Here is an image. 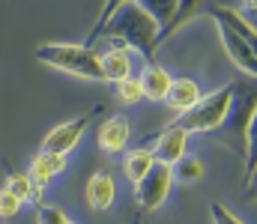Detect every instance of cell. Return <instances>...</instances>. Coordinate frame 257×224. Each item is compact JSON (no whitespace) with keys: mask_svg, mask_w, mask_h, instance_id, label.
I'll return each instance as SVG.
<instances>
[{"mask_svg":"<svg viewBox=\"0 0 257 224\" xmlns=\"http://www.w3.org/2000/svg\"><path fill=\"white\" fill-rule=\"evenodd\" d=\"M102 36H108L111 42H120V45H128V48L141 51L147 63H153L156 48H159V24H156L135 0L123 3V6L114 12V18L105 24ZM102 36H99V39H102Z\"/></svg>","mask_w":257,"mask_h":224,"instance_id":"cell-1","label":"cell"},{"mask_svg":"<svg viewBox=\"0 0 257 224\" xmlns=\"http://www.w3.org/2000/svg\"><path fill=\"white\" fill-rule=\"evenodd\" d=\"M254 111H257V81L254 78L233 81V99H230L227 117L215 129L218 132V144L227 147L233 155L245 158V135H248V123H251Z\"/></svg>","mask_w":257,"mask_h":224,"instance_id":"cell-2","label":"cell"},{"mask_svg":"<svg viewBox=\"0 0 257 224\" xmlns=\"http://www.w3.org/2000/svg\"><path fill=\"white\" fill-rule=\"evenodd\" d=\"M36 60H42L51 69L78 75L87 81H105L102 78V54L90 45H72V42H45L36 48Z\"/></svg>","mask_w":257,"mask_h":224,"instance_id":"cell-3","label":"cell"},{"mask_svg":"<svg viewBox=\"0 0 257 224\" xmlns=\"http://www.w3.org/2000/svg\"><path fill=\"white\" fill-rule=\"evenodd\" d=\"M230 99H233V81L218 87L215 93H206L200 96V102L189 108L186 114H177L174 126H180L186 135H206V132H215L224 117H227V108H230Z\"/></svg>","mask_w":257,"mask_h":224,"instance_id":"cell-4","label":"cell"},{"mask_svg":"<svg viewBox=\"0 0 257 224\" xmlns=\"http://www.w3.org/2000/svg\"><path fill=\"white\" fill-rule=\"evenodd\" d=\"M171 188H174V170H171V164L156 161V164L150 167V173H147L141 182H135V203H138V209H135V224L141 221V215L156 212V209L168 200Z\"/></svg>","mask_w":257,"mask_h":224,"instance_id":"cell-5","label":"cell"},{"mask_svg":"<svg viewBox=\"0 0 257 224\" xmlns=\"http://www.w3.org/2000/svg\"><path fill=\"white\" fill-rule=\"evenodd\" d=\"M93 117H96V111H87V114H81V117H75V120H66L60 126H54V129L48 132V138L42 141L39 152H57V155L72 152V149L78 147V141L84 138V132H87V126H90Z\"/></svg>","mask_w":257,"mask_h":224,"instance_id":"cell-6","label":"cell"},{"mask_svg":"<svg viewBox=\"0 0 257 224\" xmlns=\"http://www.w3.org/2000/svg\"><path fill=\"white\" fill-rule=\"evenodd\" d=\"M218 36H221V45H224V51H227V57H230V63L233 66H239L242 72L248 75V78H254L257 81V54L230 30V27H224V24H218Z\"/></svg>","mask_w":257,"mask_h":224,"instance_id":"cell-7","label":"cell"},{"mask_svg":"<svg viewBox=\"0 0 257 224\" xmlns=\"http://www.w3.org/2000/svg\"><path fill=\"white\" fill-rule=\"evenodd\" d=\"M206 12H209V18H212V21H218V24L230 27V30H233V33H236V36H239V39H242V42H245V45L257 54V30L245 21V18H242V15H239V12H236V9L221 6V3H209V6H206Z\"/></svg>","mask_w":257,"mask_h":224,"instance_id":"cell-8","label":"cell"},{"mask_svg":"<svg viewBox=\"0 0 257 224\" xmlns=\"http://www.w3.org/2000/svg\"><path fill=\"white\" fill-rule=\"evenodd\" d=\"M186 144H189V135L180 129V126H168L159 138H156V147H153V155L156 161H165V164H177L183 155H186Z\"/></svg>","mask_w":257,"mask_h":224,"instance_id":"cell-9","label":"cell"},{"mask_svg":"<svg viewBox=\"0 0 257 224\" xmlns=\"http://www.w3.org/2000/svg\"><path fill=\"white\" fill-rule=\"evenodd\" d=\"M128 135H132V129H128V120L126 117H120V114H114V117H108L102 126H99V132H96V141H99V149L102 152H123L128 144Z\"/></svg>","mask_w":257,"mask_h":224,"instance_id":"cell-10","label":"cell"},{"mask_svg":"<svg viewBox=\"0 0 257 224\" xmlns=\"http://www.w3.org/2000/svg\"><path fill=\"white\" fill-rule=\"evenodd\" d=\"M114 194H117V185H114V176H111L108 170H96V173L90 176V182H87V191H84L90 209H96V212L111 209Z\"/></svg>","mask_w":257,"mask_h":224,"instance_id":"cell-11","label":"cell"},{"mask_svg":"<svg viewBox=\"0 0 257 224\" xmlns=\"http://www.w3.org/2000/svg\"><path fill=\"white\" fill-rule=\"evenodd\" d=\"M63 170H66V155H57V152H36L33 161H30V167H27L33 185H39V188H45Z\"/></svg>","mask_w":257,"mask_h":224,"instance_id":"cell-12","label":"cell"},{"mask_svg":"<svg viewBox=\"0 0 257 224\" xmlns=\"http://www.w3.org/2000/svg\"><path fill=\"white\" fill-rule=\"evenodd\" d=\"M138 81H141V90H144L147 99L168 102V93H171V84H174V78L168 75V69H162L159 63H147Z\"/></svg>","mask_w":257,"mask_h":224,"instance_id":"cell-13","label":"cell"},{"mask_svg":"<svg viewBox=\"0 0 257 224\" xmlns=\"http://www.w3.org/2000/svg\"><path fill=\"white\" fill-rule=\"evenodd\" d=\"M197 102H200L197 81H192V78H174L171 93H168V105H171L177 114H186V111H189V108H194Z\"/></svg>","mask_w":257,"mask_h":224,"instance_id":"cell-14","label":"cell"},{"mask_svg":"<svg viewBox=\"0 0 257 224\" xmlns=\"http://www.w3.org/2000/svg\"><path fill=\"white\" fill-rule=\"evenodd\" d=\"M128 75H132V60H128V54L123 48H111L108 54H102V78L105 81L117 84Z\"/></svg>","mask_w":257,"mask_h":224,"instance_id":"cell-15","label":"cell"},{"mask_svg":"<svg viewBox=\"0 0 257 224\" xmlns=\"http://www.w3.org/2000/svg\"><path fill=\"white\" fill-rule=\"evenodd\" d=\"M156 164V155H153V149H132L126 155V161H123V173L128 176V182L135 185V182H141L147 173H150V167Z\"/></svg>","mask_w":257,"mask_h":224,"instance_id":"cell-16","label":"cell"},{"mask_svg":"<svg viewBox=\"0 0 257 224\" xmlns=\"http://www.w3.org/2000/svg\"><path fill=\"white\" fill-rule=\"evenodd\" d=\"M6 191H12L18 200H36L42 206V188L33 185L30 173H21V170H12L9 179H6Z\"/></svg>","mask_w":257,"mask_h":224,"instance_id":"cell-17","label":"cell"},{"mask_svg":"<svg viewBox=\"0 0 257 224\" xmlns=\"http://www.w3.org/2000/svg\"><path fill=\"white\" fill-rule=\"evenodd\" d=\"M156 24H159V33L174 21V15H177V6H180V0H135Z\"/></svg>","mask_w":257,"mask_h":224,"instance_id":"cell-18","label":"cell"},{"mask_svg":"<svg viewBox=\"0 0 257 224\" xmlns=\"http://www.w3.org/2000/svg\"><path fill=\"white\" fill-rule=\"evenodd\" d=\"M200 9H203V0H180V6H177V15H174V21H171V24H168V27H165V30L159 33V45H162L165 39H171V36H174L177 30H183V27H186V24L192 21V18L197 15V12H200Z\"/></svg>","mask_w":257,"mask_h":224,"instance_id":"cell-19","label":"cell"},{"mask_svg":"<svg viewBox=\"0 0 257 224\" xmlns=\"http://www.w3.org/2000/svg\"><path fill=\"white\" fill-rule=\"evenodd\" d=\"M171 170H174V179H180V182H200L203 179V161L200 158L183 155L177 164H171Z\"/></svg>","mask_w":257,"mask_h":224,"instance_id":"cell-20","label":"cell"},{"mask_svg":"<svg viewBox=\"0 0 257 224\" xmlns=\"http://www.w3.org/2000/svg\"><path fill=\"white\" fill-rule=\"evenodd\" d=\"M254 170H257V111L251 117V123H248V135H245V176H242V182Z\"/></svg>","mask_w":257,"mask_h":224,"instance_id":"cell-21","label":"cell"},{"mask_svg":"<svg viewBox=\"0 0 257 224\" xmlns=\"http://www.w3.org/2000/svg\"><path fill=\"white\" fill-rule=\"evenodd\" d=\"M123 3H128V0H105V6H102V15H99V21L93 24V30H90V36H87V42H84V45H90V48L96 45V39L102 36L105 24H108V21L114 18V12H117V9H120Z\"/></svg>","mask_w":257,"mask_h":224,"instance_id":"cell-22","label":"cell"},{"mask_svg":"<svg viewBox=\"0 0 257 224\" xmlns=\"http://www.w3.org/2000/svg\"><path fill=\"white\" fill-rule=\"evenodd\" d=\"M117 99H120V105H135V102H141L144 99V90H141V81L138 78H123V81H117Z\"/></svg>","mask_w":257,"mask_h":224,"instance_id":"cell-23","label":"cell"},{"mask_svg":"<svg viewBox=\"0 0 257 224\" xmlns=\"http://www.w3.org/2000/svg\"><path fill=\"white\" fill-rule=\"evenodd\" d=\"M21 203H24V200H18L12 191L0 188V221H12V218L21 212Z\"/></svg>","mask_w":257,"mask_h":224,"instance_id":"cell-24","label":"cell"},{"mask_svg":"<svg viewBox=\"0 0 257 224\" xmlns=\"http://www.w3.org/2000/svg\"><path fill=\"white\" fill-rule=\"evenodd\" d=\"M209 215H212V224H245L242 218H236L224 203H218V200L209 203Z\"/></svg>","mask_w":257,"mask_h":224,"instance_id":"cell-25","label":"cell"},{"mask_svg":"<svg viewBox=\"0 0 257 224\" xmlns=\"http://www.w3.org/2000/svg\"><path fill=\"white\" fill-rule=\"evenodd\" d=\"M72 218L66 215L63 209H57V206H39V224H69Z\"/></svg>","mask_w":257,"mask_h":224,"instance_id":"cell-26","label":"cell"},{"mask_svg":"<svg viewBox=\"0 0 257 224\" xmlns=\"http://www.w3.org/2000/svg\"><path fill=\"white\" fill-rule=\"evenodd\" d=\"M242 194H245V197H257V170L242 182Z\"/></svg>","mask_w":257,"mask_h":224,"instance_id":"cell-27","label":"cell"},{"mask_svg":"<svg viewBox=\"0 0 257 224\" xmlns=\"http://www.w3.org/2000/svg\"><path fill=\"white\" fill-rule=\"evenodd\" d=\"M245 3V9H251V12H257V0H242Z\"/></svg>","mask_w":257,"mask_h":224,"instance_id":"cell-28","label":"cell"},{"mask_svg":"<svg viewBox=\"0 0 257 224\" xmlns=\"http://www.w3.org/2000/svg\"><path fill=\"white\" fill-rule=\"evenodd\" d=\"M69 224H78V221H69Z\"/></svg>","mask_w":257,"mask_h":224,"instance_id":"cell-29","label":"cell"}]
</instances>
